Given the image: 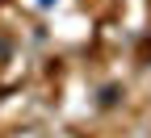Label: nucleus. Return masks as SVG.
Returning a JSON list of instances; mask_svg holds the SVG:
<instances>
[{
    "label": "nucleus",
    "instance_id": "f257e3e1",
    "mask_svg": "<svg viewBox=\"0 0 151 138\" xmlns=\"http://www.w3.org/2000/svg\"><path fill=\"white\" fill-rule=\"evenodd\" d=\"M4 50H9V42H4V38H0V54H4Z\"/></svg>",
    "mask_w": 151,
    "mask_h": 138
}]
</instances>
